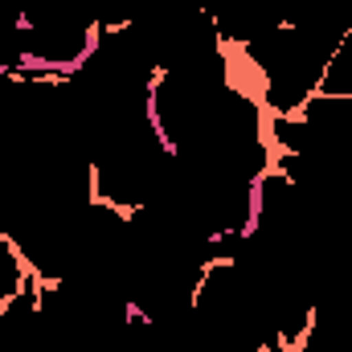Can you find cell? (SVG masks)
Listing matches in <instances>:
<instances>
[{
	"mask_svg": "<svg viewBox=\"0 0 352 352\" xmlns=\"http://www.w3.org/2000/svg\"><path fill=\"white\" fill-rule=\"evenodd\" d=\"M320 94H344L352 98V25L340 33V41L332 45L324 70H320Z\"/></svg>",
	"mask_w": 352,
	"mask_h": 352,
	"instance_id": "cell-1",
	"label": "cell"
}]
</instances>
